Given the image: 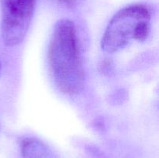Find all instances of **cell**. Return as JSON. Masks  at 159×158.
Listing matches in <instances>:
<instances>
[{
    "instance_id": "obj_1",
    "label": "cell",
    "mask_w": 159,
    "mask_h": 158,
    "mask_svg": "<svg viewBox=\"0 0 159 158\" xmlns=\"http://www.w3.org/2000/svg\"><path fill=\"white\" fill-rule=\"evenodd\" d=\"M50 71L61 92L77 94L84 87L85 75L74 23L67 19L57 22L48 49Z\"/></svg>"
},
{
    "instance_id": "obj_3",
    "label": "cell",
    "mask_w": 159,
    "mask_h": 158,
    "mask_svg": "<svg viewBox=\"0 0 159 158\" xmlns=\"http://www.w3.org/2000/svg\"><path fill=\"white\" fill-rule=\"evenodd\" d=\"M3 42L15 46L24 40L34 16L36 0H0Z\"/></svg>"
},
{
    "instance_id": "obj_4",
    "label": "cell",
    "mask_w": 159,
    "mask_h": 158,
    "mask_svg": "<svg viewBox=\"0 0 159 158\" xmlns=\"http://www.w3.org/2000/svg\"><path fill=\"white\" fill-rule=\"evenodd\" d=\"M23 158H57L43 142L34 138H26L20 145Z\"/></svg>"
},
{
    "instance_id": "obj_5",
    "label": "cell",
    "mask_w": 159,
    "mask_h": 158,
    "mask_svg": "<svg viewBox=\"0 0 159 158\" xmlns=\"http://www.w3.org/2000/svg\"><path fill=\"white\" fill-rule=\"evenodd\" d=\"M0 71H1V63H0Z\"/></svg>"
},
{
    "instance_id": "obj_2",
    "label": "cell",
    "mask_w": 159,
    "mask_h": 158,
    "mask_svg": "<svg viewBox=\"0 0 159 158\" xmlns=\"http://www.w3.org/2000/svg\"><path fill=\"white\" fill-rule=\"evenodd\" d=\"M152 11L145 4H133L118 11L110 20L101 40L105 52H117L132 40L143 42L151 32Z\"/></svg>"
}]
</instances>
